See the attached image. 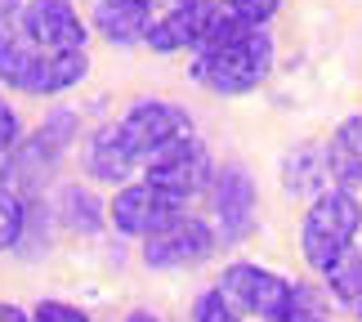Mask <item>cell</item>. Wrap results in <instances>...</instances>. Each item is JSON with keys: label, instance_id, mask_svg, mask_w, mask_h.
Here are the masks:
<instances>
[{"label": "cell", "instance_id": "cell-6", "mask_svg": "<svg viewBox=\"0 0 362 322\" xmlns=\"http://www.w3.org/2000/svg\"><path fill=\"white\" fill-rule=\"evenodd\" d=\"M206 197H211V224H215L219 242H242V237H250L255 215H259V188H255L246 166H238V161L215 166L211 184H206Z\"/></svg>", "mask_w": 362, "mask_h": 322}, {"label": "cell", "instance_id": "cell-5", "mask_svg": "<svg viewBox=\"0 0 362 322\" xmlns=\"http://www.w3.org/2000/svg\"><path fill=\"white\" fill-rule=\"evenodd\" d=\"M121 139L130 144V152L139 161H152L157 152H165L170 144H179V139H192V117L188 108H179L170 99H139L125 108V117L117 121Z\"/></svg>", "mask_w": 362, "mask_h": 322}, {"label": "cell", "instance_id": "cell-29", "mask_svg": "<svg viewBox=\"0 0 362 322\" xmlns=\"http://www.w3.org/2000/svg\"><path fill=\"white\" fill-rule=\"evenodd\" d=\"M175 5H188V0H175Z\"/></svg>", "mask_w": 362, "mask_h": 322}, {"label": "cell", "instance_id": "cell-20", "mask_svg": "<svg viewBox=\"0 0 362 322\" xmlns=\"http://www.w3.org/2000/svg\"><path fill=\"white\" fill-rule=\"evenodd\" d=\"M192 322H242V314L233 309V300L219 287H206L192 300Z\"/></svg>", "mask_w": 362, "mask_h": 322}, {"label": "cell", "instance_id": "cell-11", "mask_svg": "<svg viewBox=\"0 0 362 322\" xmlns=\"http://www.w3.org/2000/svg\"><path fill=\"white\" fill-rule=\"evenodd\" d=\"M18 27L27 32V40L40 50H86L90 45V27L76 13L72 0H27L18 9Z\"/></svg>", "mask_w": 362, "mask_h": 322}, {"label": "cell", "instance_id": "cell-26", "mask_svg": "<svg viewBox=\"0 0 362 322\" xmlns=\"http://www.w3.org/2000/svg\"><path fill=\"white\" fill-rule=\"evenodd\" d=\"M125 322H161L152 309H134V314H125Z\"/></svg>", "mask_w": 362, "mask_h": 322}, {"label": "cell", "instance_id": "cell-14", "mask_svg": "<svg viewBox=\"0 0 362 322\" xmlns=\"http://www.w3.org/2000/svg\"><path fill=\"white\" fill-rule=\"evenodd\" d=\"M152 27V5L144 0H99L94 5V32L107 45H139Z\"/></svg>", "mask_w": 362, "mask_h": 322}, {"label": "cell", "instance_id": "cell-1", "mask_svg": "<svg viewBox=\"0 0 362 322\" xmlns=\"http://www.w3.org/2000/svg\"><path fill=\"white\" fill-rule=\"evenodd\" d=\"M273 63H277V45H273L269 27H250L242 18H233V13H224V23L215 27V36L192 54L188 76L211 94L238 99V94L259 90L264 81L273 76Z\"/></svg>", "mask_w": 362, "mask_h": 322}, {"label": "cell", "instance_id": "cell-21", "mask_svg": "<svg viewBox=\"0 0 362 322\" xmlns=\"http://www.w3.org/2000/svg\"><path fill=\"white\" fill-rule=\"evenodd\" d=\"M224 5H228L233 18H242L250 27H269V18L282 9V0H224Z\"/></svg>", "mask_w": 362, "mask_h": 322}, {"label": "cell", "instance_id": "cell-18", "mask_svg": "<svg viewBox=\"0 0 362 322\" xmlns=\"http://www.w3.org/2000/svg\"><path fill=\"white\" fill-rule=\"evenodd\" d=\"M322 282H327V291H331L340 304H354V309H358V304H362V246L349 251V255H344L336 269H327Z\"/></svg>", "mask_w": 362, "mask_h": 322}, {"label": "cell", "instance_id": "cell-8", "mask_svg": "<svg viewBox=\"0 0 362 322\" xmlns=\"http://www.w3.org/2000/svg\"><path fill=\"white\" fill-rule=\"evenodd\" d=\"M224 0H188V5H175L170 13L152 18L144 45L157 54H197L206 40L215 36V27L224 23Z\"/></svg>", "mask_w": 362, "mask_h": 322}, {"label": "cell", "instance_id": "cell-22", "mask_svg": "<svg viewBox=\"0 0 362 322\" xmlns=\"http://www.w3.org/2000/svg\"><path fill=\"white\" fill-rule=\"evenodd\" d=\"M32 322H94L81 304H67V300H40L32 309Z\"/></svg>", "mask_w": 362, "mask_h": 322}, {"label": "cell", "instance_id": "cell-24", "mask_svg": "<svg viewBox=\"0 0 362 322\" xmlns=\"http://www.w3.org/2000/svg\"><path fill=\"white\" fill-rule=\"evenodd\" d=\"M0 322H32V309H23V304H9V300H0Z\"/></svg>", "mask_w": 362, "mask_h": 322}, {"label": "cell", "instance_id": "cell-9", "mask_svg": "<svg viewBox=\"0 0 362 322\" xmlns=\"http://www.w3.org/2000/svg\"><path fill=\"white\" fill-rule=\"evenodd\" d=\"M211 175H215L211 152H206V144H202L197 134L179 139V144H170L165 152H157V157L144 166L148 184L161 188V192H170V197L184 202V206H188V197H197V192L211 184Z\"/></svg>", "mask_w": 362, "mask_h": 322}, {"label": "cell", "instance_id": "cell-10", "mask_svg": "<svg viewBox=\"0 0 362 322\" xmlns=\"http://www.w3.org/2000/svg\"><path fill=\"white\" fill-rule=\"evenodd\" d=\"M179 211H188V206L175 202L170 192L152 188L148 179H139V184H121L112 192V202H107V224H112L117 233L139 237V242H144L148 233H157L161 224H170Z\"/></svg>", "mask_w": 362, "mask_h": 322}, {"label": "cell", "instance_id": "cell-13", "mask_svg": "<svg viewBox=\"0 0 362 322\" xmlns=\"http://www.w3.org/2000/svg\"><path fill=\"white\" fill-rule=\"evenodd\" d=\"M139 166H144V161L130 152V144L121 139L117 125H103V130L90 134V144H86V175L94 179V184H125Z\"/></svg>", "mask_w": 362, "mask_h": 322}, {"label": "cell", "instance_id": "cell-25", "mask_svg": "<svg viewBox=\"0 0 362 322\" xmlns=\"http://www.w3.org/2000/svg\"><path fill=\"white\" fill-rule=\"evenodd\" d=\"M23 5H27V0H0V23H5V18H18Z\"/></svg>", "mask_w": 362, "mask_h": 322}, {"label": "cell", "instance_id": "cell-7", "mask_svg": "<svg viewBox=\"0 0 362 322\" xmlns=\"http://www.w3.org/2000/svg\"><path fill=\"white\" fill-rule=\"evenodd\" d=\"M219 246V233L211 219L179 211L170 224H161L157 233L144 237V264L148 269H192V264L211 260Z\"/></svg>", "mask_w": 362, "mask_h": 322}, {"label": "cell", "instance_id": "cell-30", "mask_svg": "<svg viewBox=\"0 0 362 322\" xmlns=\"http://www.w3.org/2000/svg\"><path fill=\"white\" fill-rule=\"evenodd\" d=\"M358 246H362V242H358Z\"/></svg>", "mask_w": 362, "mask_h": 322}, {"label": "cell", "instance_id": "cell-12", "mask_svg": "<svg viewBox=\"0 0 362 322\" xmlns=\"http://www.w3.org/2000/svg\"><path fill=\"white\" fill-rule=\"evenodd\" d=\"M45 54H54V50L32 45L27 32L18 27V18H5V23H0V86H9L18 94H32Z\"/></svg>", "mask_w": 362, "mask_h": 322}, {"label": "cell", "instance_id": "cell-2", "mask_svg": "<svg viewBox=\"0 0 362 322\" xmlns=\"http://www.w3.org/2000/svg\"><path fill=\"white\" fill-rule=\"evenodd\" d=\"M76 134H81L76 108H54L32 134L18 139V148L0 157V184L13 188L27 202L40 197V192L54 184V175H59L67 148L76 144Z\"/></svg>", "mask_w": 362, "mask_h": 322}, {"label": "cell", "instance_id": "cell-23", "mask_svg": "<svg viewBox=\"0 0 362 322\" xmlns=\"http://www.w3.org/2000/svg\"><path fill=\"white\" fill-rule=\"evenodd\" d=\"M18 139H23V117H18V108L0 94V157L18 148Z\"/></svg>", "mask_w": 362, "mask_h": 322}, {"label": "cell", "instance_id": "cell-17", "mask_svg": "<svg viewBox=\"0 0 362 322\" xmlns=\"http://www.w3.org/2000/svg\"><path fill=\"white\" fill-rule=\"evenodd\" d=\"M54 219H63L72 233H99L103 224H107V206L99 202V192L94 188H63L59 192V206H54Z\"/></svg>", "mask_w": 362, "mask_h": 322}, {"label": "cell", "instance_id": "cell-3", "mask_svg": "<svg viewBox=\"0 0 362 322\" xmlns=\"http://www.w3.org/2000/svg\"><path fill=\"white\" fill-rule=\"evenodd\" d=\"M362 242V202L354 188L331 184L327 192L309 197V211L300 219V255L313 273H327L358 251Z\"/></svg>", "mask_w": 362, "mask_h": 322}, {"label": "cell", "instance_id": "cell-28", "mask_svg": "<svg viewBox=\"0 0 362 322\" xmlns=\"http://www.w3.org/2000/svg\"><path fill=\"white\" fill-rule=\"evenodd\" d=\"M354 314H358V318H362V304H358V309H354Z\"/></svg>", "mask_w": 362, "mask_h": 322}, {"label": "cell", "instance_id": "cell-4", "mask_svg": "<svg viewBox=\"0 0 362 322\" xmlns=\"http://www.w3.org/2000/svg\"><path fill=\"white\" fill-rule=\"evenodd\" d=\"M215 287L233 300V309L242 318H255V322H296L304 314H317V300L309 296V287H296L291 277L250 260L224 264Z\"/></svg>", "mask_w": 362, "mask_h": 322}, {"label": "cell", "instance_id": "cell-15", "mask_svg": "<svg viewBox=\"0 0 362 322\" xmlns=\"http://www.w3.org/2000/svg\"><path fill=\"white\" fill-rule=\"evenodd\" d=\"M336 179H331V161H327V144H300L286 152L282 161V188L291 197H317L327 192Z\"/></svg>", "mask_w": 362, "mask_h": 322}, {"label": "cell", "instance_id": "cell-27", "mask_svg": "<svg viewBox=\"0 0 362 322\" xmlns=\"http://www.w3.org/2000/svg\"><path fill=\"white\" fill-rule=\"evenodd\" d=\"M296 322H331V318H322V314H304V318H296Z\"/></svg>", "mask_w": 362, "mask_h": 322}, {"label": "cell", "instance_id": "cell-16", "mask_svg": "<svg viewBox=\"0 0 362 322\" xmlns=\"http://www.w3.org/2000/svg\"><path fill=\"white\" fill-rule=\"evenodd\" d=\"M327 161H331V179L344 188H362V112H349L327 139Z\"/></svg>", "mask_w": 362, "mask_h": 322}, {"label": "cell", "instance_id": "cell-19", "mask_svg": "<svg viewBox=\"0 0 362 322\" xmlns=\"http://www.w3.org/2000/svg\"><path fill=\"white\" fill-rule=\"evenodd\" d=\"M27 219H32V202L0 184V251H18L23 233H27Z\"/></svg>", "mask_w": 362, "mask_h": 322}]
</instances>
